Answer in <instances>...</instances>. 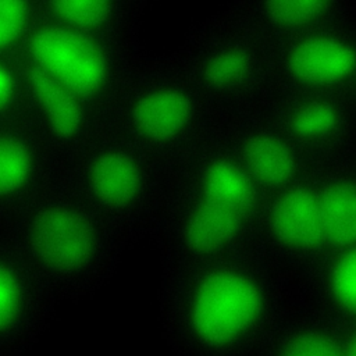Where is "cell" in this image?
<instances>
[{"instance_id":"9","label":"cell","mask_w":356,"mask_h":356,"mask_svg":"<svg viewBox=\"0 0 356 356\" xmlns=\"http://www.w3.org/2000/svg\"><path fill=\"white\" fill-rule=\"evenodd\" d=\"M170 179L256 220L267 196L229 152L217 128L171 168Z\"/></svg>"},{"instance_id":"15","label":"cell","mask_w":356,"mask_h":356,"mask_svg":"<svg viewBox=\"0 0 356 356\" xmlns=\"http://www.w3.org/2000/svg\"><path fill=\"white\" fill-rule=\"evenodd\" d=\"M32 242L38 254L61 270L82 266L93 250V231L89 222L68 209H49L40 213L32 227Z\"/></svg>"},{"instance_id":"16","label":"cell","mask_w":356,"mask_h":356,"mask_svg":"<svg viewBox=\"0 0 356 356\" xmlns=\"http://www.w3.org/2000/svg\"><path fill=\"white\" fill-rule=\"evenodd\" d=\"M29 81L33 93L49 115L53 131L61 136L74 135L81 125V108L72 90L42 68H32Z\"/></svg>"},{"instance_id":"4","label":"cell","mask_w":356,"mask_h":356,"mask_svg":"<svg viewBox=\"0 0 356 356\" xmlns=\"http://www.w3.org/2000/svg\"><path fill=\"white\" fill-rule=\"evenodd\" d=\"M167 268L257 249V220L170 179L159 210Z\"/></svg>"},{"instance_id":"3","label":"cell","mask_w":356,"mask_h":356,"mask_svg":"<svg viewBox=\"0 0 356 356\" xmlns=\"http://www.w3.org/2000/svg\"><path fill=\"white\" fill-rule=\"evenodd\" d=\"M128 115L143 149L168 171L203 143L220 120L177 58L161 63L145 76Z\"/></svg>"},{"instance_id":"10","label":"cell","mask_w":356,"mask_h":356,"mask_svg":"<svg viewBox=\"0 0 356 356\" xmlns=\"http://www.w3.org/2000/svg\"><path fill=\"white\" fill-rule=\"evenodd\" d=\"M293 293L341 325H356V245L328 250L293 278Z\"/></svg>"},{"instance_id":"8","label":"cell","mask_w":356,"mask_h":356,"mask_svg":"<svg viewBox=\"0 0 356 356\" xmlns=\"http://www.w3.org/2000/svg\"><path fill=\"white\" fill-rule=\"evenodd\" d=\"M217 132L266 195L300 181L309 172V161L270 121L260 106L222 114Z\"/></svg>"},{"instance_id":"1","label":"cell","mask_w":356,"mask_h":356,"mask_svg":"<svg viewBox=\"0 0 356 356\" xmlns=\"http://www.w3.org/2000/svg\"><path fill=\"white\" fill-rule=\"evenodd\" d=\"M295 303L259 249L167 268L163 323L177 356H256Z\"/></svg>"},{"instance_id":"17","label":"cell","mask_w":356,"mask_h":356,"mask_svg":"<svg viewBox=\"0 0 356 356\" xmlns=\"http://www.w3.org/2000/svg\"><path fill=\"white\" fill-rule=\"evenodd\" d=\"M31 170L28 150L17 140L0 139V193L19 188Z\"/></svg>"},{"instance_id":"12","label":"cell","mask_w":356,"mask_h":356,"mask_svg":"<svg viewBox=\"0 0 356 356\" xmlns=\"http://www.w3.org/2000/svg\"><path fill=\"white\" fill-rule=\"evenodd\" d=\"M309 177L316 191L330 250L355 246L356 147L313 163Z\"/></svg>"},{"instance_id":"5","label":"cell","mask_w":356,"mask_h":356,"mask_svg":"<svg viewBox=\"0 0 356 356\" xmlns=\"http://www.w3.org/2000/svg\"><path fill=\"white\" fill-rule=\"evenodd\" d=\"M356 83V7L273 43L271 93L348 95Z\"/></svg>"},{"instance_id":"2","label":"cell","mask_w":356,"mask_h":356,"mask_svg":"<svg viewBox=\"0 0 356 356\" xmlns=\"http://www.w3.org/2000/svg\"><path fill=\"white\" fill-rule=\"evenodd\" d=\"M175 58L220 117L271 93L273 43L231 8L193 28Z\"/></svg>"},{"instance_id":"22","label":"cell","mask_w":356,"mask_h":356,"mask_svg":"<svg viewBox=\"0 0 356 356\" xmlns=\"http://www.w3.org/2000/svg\"><path fill=\"white\" fill-rule=\"evenodd\" d=\"M345 356H356V325L346 327V353Z\"/></svg>"},{"instance_id":"11","label":"cell","mask_w":356,"mask_h":356,"mask_svg":"<svg viewBox=\"0 0 356 356\" xmlns=\"http://www.w3.org/2000/svg\"><path fill=\"white\" fill-rule=\"evenodd\" d=\"M31 49L40 68L72 92L97 90L107 76V61L100 49L76 32L40 29L33 35Z\"/></svg>"},{"instance_id":"18","label":"cell","mask_w":356,"mask_h":356,"mask_svg":"<svg viewBox=\"0 0 356 356\" xmlns=\"http://www.w3.org/2000/svg\"><path fill=\"white\" fill-rule=\"evenodd\" d=\"M53 10L63 19L78 26H96L113 10V0H51Z\"/></svg>"},{"instance_id":"23","label":"cell","mask_w":356,"mask_h":356,"mask_svg":"<svg viewBox=\"0 0 356 356\" xmlns=\"http://www.w3.org/2000/svg\"><path fill=\"white\" fill-rule=\"evenodd\" d=\"M349 99H350V102H352V104L355 107V111H356V83H355V86L352 89V92L349 93Z\"/></svg>"},{"instance_id":"14","label":"cell","mask_w":356,"mask_h":356,"mask_svg":"<svg viewBox=\"0 0 356 356\" xmlns=\"http://www.w3.org/2000/svg\"><path fill=\"white\" fill-rule=\"evenodd\" d=\"M346 327L295 300L256 356H345Z\"/></svg>"},{"instance_id":"7","label":"cell","mask_w":356,"mask_h":356,"mask_svg":"<svg viewBox=\"0 0 356 356\" xmlns=\"http://www.w3.org/2000/svg\"><path fill=\"white\" fill-rule=\"evenodd\" d=\"M260 108L310 165L356 147V111L348 95L273 93Z\"/></svg>"},{"instance_id":"20","label":"cell","mask_w":356,"mask_h":356,"mask_svg":"<svg viewBox=\"0 0 356 356\" xmlns=\"http://www.w3.org/2000/svg\"><path fill=\"white\" fill-rule=\"evenodd\" d=\"M18 309V286L13 274L0 266V330L11 324Z\"/></svg>"},{"instance_id":"13","label":"cell","mask_w":356,"mask_h":356,"mask_svg":"<svg viewBox=\"0 0 356 356\" xmlns=\"http://www.w3.org/2000/svg\"><path fill=\"white\" fill-rule=\"evenodd\" d=\"M355 0H232L231 8L271 43L334 21Z\"/></svg>"},{"instance_id":"6","label":"cell","mask_w":356,"mask_h":356,"mask_svg":"<svg viewBox=\"0 0 356 356\" xmlns=\"http://www.w3.org/2000/svg\"><path fill=\"white\" fill-rule=\"evenodd\" d=\"M256 245L292 281L330 250L309 172L266 196L257 218Z\"/></svg>"},{"instance_id":"19","label":"cell","mask_w":356,"mask_h":356,"mask_svg":"<svg viewBox=\"0 0 356 356\" xmlns=\"http://www.w3.org/2000/svg\"><path fill=\"white\" fill-rule=\"evenodd\" d=\"M25 0H0V49L11 44L24 28Z\"/></svg>"},{"instance_id":"21","label":"cell","mask_w":356,"mask_h":356,"mask_svg":"<svg viewBox=\"0 0 356 356\" xmlns=\"http://www.w3.org/2000/svg\"><path fill=\"white\" fill-rule=\"evenodd\" d=\"M13 86L14 83L10 72L3 65H0V108H3L11 99Z\"/></svg>"}]
</instances>
